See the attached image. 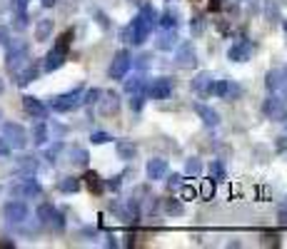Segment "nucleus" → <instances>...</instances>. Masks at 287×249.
Wrapping results in <instances>:
<instances>
[{
    "label": "nucleus",
    "mask_w": 287,
    "mask_h": 249,
    "mask_svg": "<svg viewBox=\"0 0 287 249\" xmlns=\"http://www.w3.org/2000/svg\"><path fill=\"white\" fill-rule=\"evenodd\" d=\"M155 23H157V10H155L152 5H143V8H140V15L123 30V38H125L128 43H133V45H143Z\"/></svg>",
    "instance_id": "obj_1"
},
{
    "label": "nucleus",
    "mask_w": 287,
    "mask_h": 249,
    "mask_svg": "<svg viewBox=\"0 0 287 249\" xmlns=\"http://www.w3.org/2000/svg\"><path fill=\"white\" fill-rule=\"evenodd\" d=\"M3 137H5L8 145L15 147V150H25V145H28V132H25L23 125H18V122L3 125Z\"/></svg>",
    "instance_id": "obj_2"
},
{
    "label": "nucleus",
    "mask_w": 287,
    "mask_h": 249,
    "mask_svg": "<svg viewBox=\"0 0 287 249\" xmlns=\"http://www.w3.org/2000/svg\"><path fill=\"white\" fill-rule=\"evenodd\" d=\"M80 105H82V87H77L72 92H65V95H58L53 100V110L55 112H70V110L80 107Z\"/></svg>",
    "instance_id": "obj_3"
},
{
    "label": "nucleus",
    "mask_w": 287,
    "mask_h": 249,
    "mask_svg": "<svg viewBox=\"0 0 287 249\" xmlns=\"http://www.w3.org/2000/svg\"><path fill=\"white\" fill-rule=\"evenodd\" d=\"M210 95H215L220 100H235V97L242 95V87L237 82H232V80H217V82H213V92Z\"/></svg>",
    "instance_id": "obj_4"
},
{
    "label": "nucleus",
    "mask_w": 287,
    "mask_h": 249,
    "mask_svg": "<svg viewBox=\"0 0 287 249\" xmlns=\"http://www.w3.org/2000/svg\"><path fill=\"white\" fill-rule=\"evenodd\" d=\"M28 60V48L25 43H8V67L18 72Z\"/></svg>",
    "instance_id": "obj_5"
},
{
    "label": "nucleus",
    "mask_w": 287,
    "mask_h": 249,
    "mask_svg": "<svg viewBox=\"0 0 287 249\" xmlns=\"http://www.w3.org/2000/svg\"><path fill=\"white\" fill-rule=\"evenodd\" d=\"M133 67V58L128 50H120L115 58H113V65H110V77L113 80H123L128 75V70Z\"/></svg>",
    "instance_id": "obj_6"
},
{
    "label": "nucleus",
    "mask_w": 287,
    "mask_h": 249,
    "mask_svg": "<svg viewBox=\"0 0 287 249\" xmlns=\"http://www.w3.org/2000/svg\"><path fill=\"white\" fill-rule=\"evenodd\" d=\"M147 95L152 100H167L172 95V80L170 77H157L147 85Z\"/></svg>",
    "instance_id": "obj_7"
},
{
    "label": "nucleus",
    "mask_w": 287,
    "mask_h": 249,
    "mask_svg": "<svg viewBox=\"0 0 287 249\" xmlns=\"http://www.w3.org/2000/svg\"><path fill=\"white\" fill-rule=\"evenodd\" d=\"M250 55H252V43H250L247 38H240V40L232 43L230 50H227V58L232 62H247Z\"/></svg>",
    "instance_id": "obj_8"
},
{
    "label": "nucleus",
    "mask_w": 287,
    "mask_h": 249,
    "mask_svg": "<svg viewBox=\"0 0 287 249\" xmlns=\"http://www.w3.org/2000/svg\"><path fill=\"white\" fill-rule=\"evenodd\" d=\"M3 214H5L8 222H15V224H18V222H25V219H28V204L20 202V199H13V202L5 204Z\"/></svg>",
    "instance_id": "obj_9"
},
{
    "label": "nucleus",
    "mask_w": 287,
    "mask_h": 249,
    "mask_svg": "<svg viewBox=\"0 0 287 249\" xmlns=\"http://www.w3.org/2000/svg\"><path fill=\"white\" fill-rule=\"evenodd\" d=\"M10 192H13V197H18V199H23V197L28 199V197H40L43 187H40L35 180H33V177H30V175H28V177H25L20 185H15Z\"/></svg>",
    "instance_id": "obj_10"
},
{
    "label": "nucleus",
    "mask_w": 287,
    "mask_h": 249,
    "mask_svg": "<svg viewBox=\"0 0 287 249\" xmlns=\"http://www.w3.org/2000/svg\"><path fill=\"white\" fill-rule=\"evenodd\" d=\"M175 58H177V65H180V67H195V65H198V55H195L193 43H177Z\"/></svg>",
    "instance_id": "obj_11"
},
{
    "label": "nucleus",
    "mask_w": 287,
    "mask_h": 249,
    "mask_svg": "<svg viewBox=\"0 0 287 249\" xmlns=\"http://www.w3.org/2000/svg\"><path fill=\"white\" fill-rule=\"evenodd\" d=\"M65 58H68V50H63V48H55V45H53V50L45 55V62H43L45 72H53V70L63 67V65H65Z\"/></svg>",
    "instance_id": "obj_12"
},
{
    "label": "nucleus",
    "mask_w": 287,
    "mask_h": 249,
    "mask_svg": "<svg viewBox=\"0 0 287 249\" xmlns=\"http://www.w3.org/2000/svg\"><path fill=\"white\" fill-rule=\"evenodd\" d=\"M145 175H147V180H152V182L162 180V177L167 175V162H165V160H160V157L147 160V165H145Z\"/></svg>",
    "instance_id": "obj_13"
},
{
    "label": "nucleus",
    "mask_w": 287,
    "mask_h": 249,
    "mask_svg": "<svg viewBox=\"0 0 287 249\" xmlns=\"http://www.w3.org/2000/svg\"><path fill=\"white\" fill-rule=\"evenodd\" d=\"M262 112L267 115V117H272V120H277V117H285V100L282 97H267L265 100V105H262Z\"/></svg>",
    "instance_id": "obj_14"
},
{
    "label": "nucleus",
    "mask_w": 287,
    "mask_h": 249,
    "mask_svg": "<svg viewBox=\"0 0 287 249\" xmlns=\"http://www.w3.org/2000/svg\"><path fill=\"white\" fill-rule=\"evenodd\" d=\"M23 107H25V112H28V115H33L35 120H43V117H45V112H48V110H45V105H43L38 97H33V95H25V97H23Z\"/></svg>",
    "instance_id": "obj_15"
},
{
    "label": "nucleus",
    "mask_w": 287,
    "mask_h": 249,
    "mask_svg": "<svg viewBox=\"0 0 287 249\" xmlns=\"http://www.w3.org/2000/svg\"><path fill=\"white\" fill-rule=\"evenodd\" d=\"M213 82H215V80H213L210 72H200V75L193 80V90L200 92V95H210V92H213Z\"/></svg>",
    "instance_id": "obj_16"
},
{
    "label": "nucleus",
    "mask_w": 287,
    "mask_h": 249,
    "mask_svg": "<svg viewBox=\"0 0 287 249\" xmlns=\"http://www.w3.org/2000/svg\"><path fill=\"white\" fill-rule=\"evenodd\" d=\"M38 75H40V65H38V62H28V67H23V70L18 72V85H28V82H33Z\"/></svg>",
    "instance_id": "obj_17"
},
{
    "label": "nucleus",
    "mask_w": 287,
    "mask_h": 249,
    "mask_svg": "<svg viewBox=\"0 0 287 249\" xmlns=\"http://www.w3.org/2000/svg\"><path fill=\"white\" fill-rule=\"evenodd\" d=\"M285 77H287V70H272V72H267V80H265L267 90H270V92H277V90L282 87Z\"/></svg>",
    "instance_id": "obj_18"
},
{
    "label": "nucleus",
    "mask_w": 287,
    "mask_h": 249,
    "mask_svg": "<svg viewBox=\"0 0 287 249\" xmlns=\"http://www.w3.org/2000/svg\"><path fill=\"white\" fill-rule=\"evenodd\" d=\"M115 150H118V157H120V160H125V162H130V160L138 155V147H135L133 142H128V140H118Z\"/></svg>",
    "instance_id": "obj_19"
},
{
    "label": "nucleus",
    "mask_w": 287,
    "mask_h": 249,
    "mask_svg": "<svg viewBox=\"0 0 287 249\" xmlns=\"http://www.w3.org/2000/svg\"><path fill=\"white\" fill-rule=\"evenodd\" d=\"M195 112L203 117V122L208 125V127H215L220 122V115H217L213 107H208V105H195Z\"/></svg>",
    "instance_id": "obj_20"
},
{
    "label": "nucleus",
    "mask_w": 287,
    "mask_h": 249,
    "mask_svg": "<svg viewBox=\"0 0 287 249\" xmlns=\"http://www.w3.org/2000/svg\"><path fill=\"white\" fill-rule=\"evenodd\" d=\"M85 187L92 192V194H103V189H105V182L100 180V175L98 172H85Z\"/></svg>",
    "instance_id": "obj_21"
},
{
    "label": "nucleus",
    "mask_w": 287,
    "mask_h": 249,
    "mask_svg": "<svg viewBox=\"0 0 287 249\" xmlns=\"http://www.w3.org/2000/svg\"><path fill=\"white\" fill-rule=\"evenodd\" d=\"M103 112L105 115H110V112H118V107H120V95L118 92H105V100H103Z\"/></svg>",
    "instance_id": "obj_22"
},
{
    "label": "nucleus",
    "mask_w": 287,
    "mask_h": 249,
    "mask_svg": "<svg viewBox=\"0 0 287 249\" xmlns=\"http://www.w3.org/2000/svg\"><path fill=\"white\" fill-rule=\"evenodd\" d=\"M177 18H180V13H177V10H172V8H170V10H165V13H162V15H160V25H162V28H165V30H172V28H175V25H177V23H180V20H177Z\"/></svg>",
    "instance_id": "obj_23"
},
{
    "label": "nucleus",
    "mask_w": 287,
    "mask_h": 249,
    "mask_svg": "<svg viewBox=\"0 0 287 249\" xmlns=\"http://www.w3.org/2000/svg\"><path fill=\"white\" fill-rule=\"evenodd\" d=\"M50 33H53V20H40L38 23V28H35V40L38 43H43V40H48L50 38Z\"/></svg>",
    "instance_id": "obj_24"
},
{
    "label": "nucleus",
    "mask_w": 287,
    "mask_h": 249,
    "mask_svg": "<svg viewBox=\"0 0 287 249\" xmlns=\"http://www.w3.org/2000/svg\"><path fill=\"white\" fill-rule=\"evenodd\" d=\"M35 170H38V160H35V157H30V155H23V157L18 160V172L33 175Z\"/></svg>",
    "instance_id": "obj_25"
},
{
    "label": "nucleus",
    "mask_w": 287,
    "mask_h": 249,
    "mask_svg": "<svg viewBox=\"0 0 287 249\" xmlns=\"http://www.w3.org/2000/svg\"><path fill=\"white\" fill-rule=\"evenodd\" d=\"M177 40H180V38H177L175 33H165V35L157 40V48H160V50H165V53H170V50H175V48H177Z\"/></svg>",
    "instance_id": "obj_26"
},
{
    "label": "nucleus",
    "mask_w": 287,
    "mask_h": 249,
    "mask_svg": "<svg viewBox=\"0 0 287 249\" xmlns=\"http://www.w3.org/2000/svg\"><path fill=\"white\" fill-rule=\"evenodd\" d=\"M33 142L35 145H45L48 142V125L45 122H35V127H33Z\"/></svg>",
    "instance_id": "obj_27"
},
{
    "label": "nucleus",
    "mask_w": 287,
    "mask_h": 249,
    "mask_svg": "<svg viewBox=\"0 0 287 249\" xmlns=\"http://www.w3.org/2000/svg\"><path fill=\"white\" fill-rule=\"evenodd\" d=\"M53 214H55V207H53L50 202H45V204H40V207H38V222H43V224H50Z\"/></svg>",
    "instance_id": "obj_28"
},
{
    "label": "nucleus",
    "mask_w": 287,
    "mask_h": 249,
    "mask_svg": "<svg viewBox=\"0 0 287 249\" xmlns=\"http://www.w3.org/2000/svg\"><path fill=\"white\" fill-rule=\"evenodd\" d=\"M145 85H147V82H145L143 75H135L133 80H125V92H130V95H133V92H143Z\"/></svg>",
    "instance_id": "obj_29"
},
{
    "label": "nucleus",
    "mask_w": 287,
    "mask_h": 249,
    "mask_svg": "<svg viewBox=\"0 0 287 249\" xmlns=\"http://www.w3.org/2000/svg\"><path fill=\"white\" fill-rule=\"evenodd\" d=\"M87 160H90L87 150H82V147H72V150H70V162H72V165L85 167V165H87Z\"/></svg>",
    "instance_id": "obj_30"
},
{
    "label": "nucleus",
    "mask_w": 287,
    "mask_h": 249,
    "mask_svg": "<svg viewBox=\"0 0 287 249\" xmlns=\"http://www.w3.org/2000/svg\"><path fill=\"white\" fill-rule=\"evenodd\" d=\"M58 189L65 192V194H72V192L80 189V180H77V177H63V180L58 182Z\"/></svg>",
    "instance_id": "obj_31"
},
{
    "label": "nucleus",
    "mask_w": 287,
    "mask_h": 249,
    "mask_svg": "<svg viewBox=\"0 0 287 249\" xmlns=\"http://www.w3.org/2000/svg\"><path fill=\"white\" fill-rule=\"evenodd\" d=\"M165 212H167V214L180 217V214L185 212V207H182V202H180V199H175V197H172V199H167V202H165Z\"/></svg>",
    "instance_id": "obj_32"
},
{
    "label": "nucleus",
    "mask_w": 287,
    "mask_h": 249,
    "mask_svg": "<svg viewBox=\"0 0 287 249\" xmlns=\"http://www.w3.org/2000/svg\"><path fill=\"white\" fill-rule=\"evenodd\" d=\"M185 172H187V175H193V177H198V175L203 172V162H200L198 157H190V160L185 162Z\"/></svg>",
    "instance_id": "obj_33"
},
{
    "label": "nucleus",
    "mask_w": 287,
    "mask_h": 249,
    "mask_svg": "<svg viewBox=\"0 0 287 249\" xmlns=\"http://www.w3.org/2000/svg\"><path fill=\"white\" fill-rule=\"evenodd\" d=\"M100 97H103V90L92 87V90H87V92L82 95V102H85V105H92V102H100Z\"/></svg>",
    "instance_id": "obj_34"
},
{
    "label": "nucleus",
    "mask_w": 287,
    "mask_h": 249,
    "mask_svg": "<svg viewBox=\"0 0 287 249\" xmlns=\"http://www.w3.org/2000/svg\"><path fill=\"white\" fill-rule=\"evenodd\" d=\"M60 150H63V142H55L53 147H48V150H45V160H48V162H55V160H58V155H60Z\"/></svg>",
    "instance_id": "obj_35"
},
{
    "label": "nucleus",
    "mask_w": 287,
    "mask_h": 249,
    "mask_svg": "<svg viewBox=\"0 0 287 249\" xmlns=\"http://www.w3.org/2000/svg\"><path fill=\"white\" fill-rule=\"evenodd\" d=\"M50 227H53L55 232H63V229H65V217H63L58 209H55V214H53V219H50Z\"/></svg>",
    "instance_id": "obj_36"
},
{
    "label": "nucleus",
    "mask_w": 287,
    "mask_h": 249,
    "mask_svg": "<svg viewBox=\"0 0 287 249\" xmlns=\"http://www.w3.org/2000/svg\"><path fill=\"white\" fill-rule=\"evenodd\" d=\"M145 105V95L143 92H133V100H130V107L135 110V112H140Z\"/></svg>",
    "instance_id": "obj_37"
},
{
    "label": "nucleus",
    "mask_w": 287,
    "mask_h": 249,
    "mask_svg": "<svg viewBox=\"0 0 287 249\" xmlns=\"http://www.w3.org/2000/svg\"><path fill=\"white\" fill-rule=\"evenodd\" d=\"M180 192H182V199H193V197H200V192H198V187H190V185H180L177 187Z\"/></svg>",
    "instance_id": "obj_38"
},
{
    "label": "nucleus",
    "mask_w": 287,
    "mask_h": 249,
    "mask_svg": "<svg viewBox=\"0 0 287 249\" xmlns=\"http://www.w3.org/2000/svg\"><path fill=\"white\" fill-rule=\"evenodd\" d=\"M198 192H200L203 197H213V194H215V182H213V180H205L203 187H200Z\"/></svg>",
    "instance_id": "obj_39"
},
{
    "label": "nucleus",
    "mask_w": 287,
    "mask_h": 249,
    "mask_svg": "<svg viewBox=\"0 0 287 249\" xmlns=\"http://www.w3.org/2000/svg\"><path fill=\"white\" fill-rule=\"evenodd\" d=\"M90 140H92V145H105V142H110L113 137H110L108 132H92V137H90Z\"/></svg>",
    "instance_id": "obj_40"
},
{
    "label": "nucleus",
    "mask_w": 287,
    "mask_h": 249,
    "mask_svg": "<svg viewBox=\"0 0 287 249\" xmlns=\"http://www.w3.org/2000/svg\"><path fill=\"white\" fill-rule=\"evenodd\" d=\"M25 25H28V13H25V10H20V13L15 15V28H18V30H23Z\"/></svg>",
    "instance_id": "obj_41"
},
{
    "label": "nucleus",
    "mask_w": 287,
    "mask_h": 249,
    "mask_svg": "<svg viewBox=\"0 0 287 249\" xmlns=\"http://www.w3.org/2000/svg\"><path fill=\"white\" fill-rule=\"evenodd\" d=\"M190 30H193L195 35H200V33L205 30V23H203V18H193V23H190Z\"/></svg>",
    "instance_id": "obj_42"
},
{
    "label": "nucleus",
    "mask_w": 287,
    "mask_h": 249,
    "mask_svg": "<svg viewBox=\"0 0 287 249\" xmlns=\"http://www.w3.org/2000/svg\"><path fill=\"white\" fill-rule=\"evenodd\" d=\"M262 244L265 247H270V244L272 247H280V237L277 234H262Z\"/></svg>",
    "instance_id": "obj_43"
},
{
    "label": "nucleus",
    "mask_w": 287,
    "mask_h": 249,
    "mask_svg": "<svg viewBox=\"0 0 287 249\" xmlns=\"http://www.w3.org/2000/svg\"><path fill=\"white\" fill-rule=\"evenodd\" d=\"M180 185H182V175H172V177H167V187H170V189H177Z\"/></svg>",
    "instance_id": "obj_44"
},
{
    "label": "nucleus",
    "mask_w": 287,
    "mask_h": 249,
    "mask_svg": "<svg viewBox=\"0 0 287 249\" xmlns=\"http://www.w3.org/2000/svg\"><path fill=\"white\" fill-rule=\"evenodd\" d=\"M120 185H123V175H115V177H110L108 180V187L115 192V189H120Z\"/></svg>",
    "instance_id": "obj_45"
},
{
    "label": "nucleus",
    "mask_w": 287,
    "mask_h": 249,
    "mask_svg": "<svg viewBox=\"0 0 287 249\" xmlns=\"http://www.w3.org/2000/svg\"><path fill=\"white\" fill-rule=\"evenodd\" d=\"M10 150H13V147L8 145V140H5V137H0V157H8V155H10Z\"/></svg>",
    "instance_id": "obj_46"
},
{
    "label": "nucleus",
    "mask_w": 287,
    "mask_h": 249,
    "mask_svg": "<svg viewBox=\"0 0 287 249\" xmlns=\"http://www.w3.org/2000/svg\"><path fill=\"white\" fill-rule=\"evenodd\" d=\"M8 43H10V35H8V30H5V28H0V45H5V48H8Z\"/></svg>",
    "instance_id": "obj_47"
},
{
    "label": "nucleus",
    "mask_w": 287,
    "mask_h": 249,
    "mask_svg": "<svg viewBox=\"0 0 287 249\" xmlns=\"http://www.w3.org/2000/svg\"><path fill=\"white\" fill-rule=\"evenodd\" d=\"M147 62H150V55H140V58L135 60V65H138L140 70H145V67H147Z\"/></svg>",
    "instance_id": "obj_48"
},
{
    "label": "nucleus",
    "mask_w": 287,
    "mask_h": 249,
    "mask_svg": "<svg viewBox=\"0 0 287 249\" xmlns=\"http://www.w3.org/2000/svg\"><path fill=\"white\" fill-rule=\"evenodd\" d=\"M25 5H28V0H13V8L20 13V10H25Z\"/></svg>",
    "instance_id": "obj_49"
},
{
    "label": "nucleus",
    "mask_w": 287,
    "mask_h": 249,
    "mask_svg": "<svg viewBox=\"0 0 287 249\" xmlns=\"http://www.w3.org/2000/svg\"><path fill=\"white\" fill-rule=\"evenodd\" d=\"M222 8V0H210V10H220Z\"/></svg>",
    "instance_id": "obj_50"
},
{
    "label": "nucleus",
    "mask_w": 287,
    "mask_h": 249,
    "mask_svg": "<svg viewBox=\"0 0 287 249\" xmlns=\"http://www.w3.org/2000/svg\"><path fill=\"white\" fill-rule=\"evenodd\" d=\"M40 3H43V8H53L58 0H40Z\"/></svg>",
    "instance_id": "obj_51"
},
{
    "label": "nucleus",
    "mask_w": 287,
    "mask_h": 249,
    "mask_svg": "<svg viewBox=\"0 0 287 249\" xmlns=\"http://www.w3.org/2000/svg\"><path fill=\"white\" fill-rule=\"evenodd\" d=\"M280 222H282V224H287V209H282V212H280Z\"/></svg>",
    "instance_id": "obj_52"
},
{
    "label": "nucleus",
    "mask_w": 287,
    "mask_h": 249,
    "mask_svg": "<svg viewBox=\"0 0 287 249\" xmlns=\"http://www.w3.org/2000/svg\"><path fill=\"white\" fill-rule=\"evenodd\" d=\"M5 92V82H3V77H0V95Z\"/></svg>",
    "instance_id": "obj_53"
},
{
    "label": "nucleus",
    "mask_w": 287,
    "mask_h": 249,
    "mask_svg": "<svg viewBox=\"0 0 287 249\" xmlns=\"http://www.w3.org/2000/svg\"><path fill=\"white\" fill-rule=\"evenodd\" d=\"M285 33H287V20H285Z\"/></svg>",
    "instance_id": "obj_54"
},
{
    "label": "nucleus",
    "mask_w": 287,
    "mask_h": 249,
    "mask_svg": "<svg viewBox=\"0 0 287 249\" xmlns=\"http://www.w3.org/2000/svg\"><path fill=\"white\" fill-rule=\"evenodd\" d=\"M0 192H3V187H0Z\"/></svg>",
    "instance_id": "obj_55"
},
{
    "label": "nucleus",
    "mask_w": 287,
    "mask_h": 249,
    "mask_svg": "<svg viewBox=\"0 0 287 249\" xmlns=\"http://www.w3.org/2000/svg\"><path fill=\"white\" fill-rule=\"evenodd\" d=\"M0 117H3V112H0Z\"/></svg>",
    "instance_id": "obj_56"
}]
</instances>
